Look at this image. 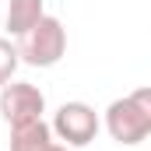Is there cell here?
<instances>
[{
	"instance_id": "cell-1",
	"label": "cell",
	"mask_w": 151,
	"mask_h": 151,
	"mask_svg": "<svg viewBox=\"0 0 151 151\" xmlns=\"http://www.w3.org/2000/svg\"><path fill=\"white\" fill-rule=\"evenodd\" d=\"M102 123H106V130H109V137L116 144H127V148L151 137V84L134 88L123 99H113Z\"/></svg>"
},
{
	"instance_id": "cell-2",
	"label": "cell",
	"mask_w": 151,
	"mask_h": 151,
	"mask_svg": "<svg viewBox=\"0 0 151 151\" xmlns=\"http://www.w3.org/2000/svg\"><path fill=\"white\" fill-rule=\"evenodd\" d=\"M63 53H67V28L53 14H46L32 32L18 39V56L28 67H56Z\"/></svg>"
},
{
	"instance_id": "cell-3",
	"label": "cell",
	"mask_w": 151,
	"mask_h": 151,
	"mask_svg": "<svg viewBox=\"0 0 151 151\" xmlns=\"http://www.w3.org/2000/svg\"><path fill=\"white\" fill-rule=\"evenodd\" d=\"M102 130V119L99 113L88 106V102H63L56 116H53V134L56 141H63L67 148H84L99 137Z\"/></svg>"
},
{
	"instance_id": "cell-4",
	"label": "cell",
	"mask_w": 151,
	"mask_h": 151,
	"mask_svg": "<svg viewBox=\"0 0 151 151\" xmlns=\"http://www.w3.org/2000/svg\"><path fill=\"white\" fill-rule=\"evenodd\" d=\"M46 113V95L28 81H7L0 88V116L7 127L14 123H28V119H42Z\"/></svg>"
},
{
	"instance_id": "cell-5",
	"label": "cell",
	"mask_w": 151,
	"mask_h": 151,
	"mask_svg": "<svg viewBox=\"0 0 151 151\" xmlns=\"http://www.w3.org/2000/svg\"><path fill=\"white\" fill-rule=\"evenodd\" d=\"M56 141L53 123L46 119H28V123H14L11 127V151H42Z\"/></svg>"
},
{
	"instance_id": "cell-6",
	"label": "cell",
	"mask_w": 151,
	"mask_h": 151,
	"mask_svg": "<svg viewBox=\"0 0 151 151\" xmlns=\"http://www.w3.org/2000/svg\"><path fill=\"white\" fill-rule=\"evenodd\" d=\"M46 18V7H42V0H7V14H4V25H7V32L11 35H25V32H32L39 21Z\"/></svg>"
},
{
	"instance_id": "cell-7",
	"label": "cell",
	"mask_w": 151,
	"mask_h": 151,
	"mask_svg": "<svg viewBox=\"0 0 151 151\" xmlns=\"http://www.w3.org/2000/svg\"><path fill=\"white\" fill-rule=\"evenodd\" d=\"M18 63H21V56H18V46H11L7 39L0 35V88H4L7 81H14Z\"/></svg>"
},
{
	"instance_id": "cell-8",
	"label": "cell",
	"mask_w": 151,
	"mask_h": 151,
	"mask_svg": "<svg viewBox=\"0 0 151 151\" xmlns=\"http://www.w3.org/2000/svg\"><path fill=\"white\" fill-rule=\"evenodd\" d=\"M42 151H70V148H67V144H63V141H53V144H49V148H42Z\"/></svg>"
}]
</instances>
